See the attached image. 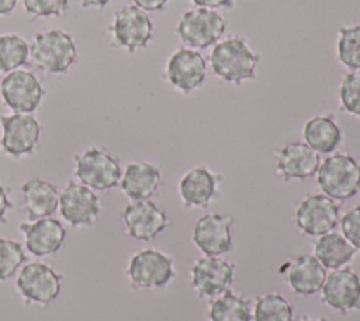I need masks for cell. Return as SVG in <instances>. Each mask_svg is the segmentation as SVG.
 <instances>
[{
  "label": "cell",
  "instance_id": "9c48e42d",
  "mask_svg": "<svg viewBox=\"0 0 360 321\" xmlns=\"http://www.w3.org/2000/svg\"><path fill=\"white\" fill-rule=\"evenodd\" d=\"M0 148L11 158L31 155L39 142L41 125L32 114L13 113L0 115Z\"/></svg>",
  "mask_w": 360,
  "mask_h": 321
},
{
  "label": "cell",
  "instance_id": "6da1fadb",
  "mask_svg": "<svg viewBox=\"0 0 360 321\" xmlns=\"http://www.w3.org/2000/svg\"><path fill=\"white\" fill-rule=\"evenodd\" d=\"M259 62L260 55L253 52L240 37H229L221 41L214 46L210 56L214 73L233 84L255 79Z\"/></svg>",
  "mask_w": 360,
  "mask_h": 321
},
{
  "label": "cell",
  "instance_id": "1f68e13d",
  "mask_svg": "<svg viewBox=\"0 0 360 321\" xmlns=\"http://www.w3.org/2000/svg\"><path fill=\"white\" fill-rule=\"evenodd\" d=\"M22 4L30 20L62 15L69 8V0H22Z\"/></svg>",
  "mask_w": 360,
  "mask_h": 321
},
{
  "label": "cell",
  "instance_id": "603a6c76",
  "mask_svg": "<svg viewBox=\"0 0 360 321\" xmlns=\"http://www.w3.org/2000/svg\"><path fill=\"white\" fill-rule=\"evenodd\" d=\"M288 265L287 282L294 293L300 296H311L322 289L328 275L326 269L315 255H301Z\"/></svg>",
  "mask_w": 360,
  "mask_h": 321
},
{
  "label": "cell",
  "instance_id": "ffe728a7",
  "mask_svg": "<svg viewBox=\"0 0 360 321\" xmlns=\"http://www.w3.org/2000/svg\"><path fill=\"white\" fill-rule=\"evenodd\" d=\"M160 183V168L152 162L128 163L120 180L122 193L132 201L149 200L156 194Z\"/></svg>",
  "mask_w": 360,
  "mask_h": 321
},
{
  "label": "cell",
  "instance_id": "5b68a950",
  "mask_svg": "<svg viewBox=\"0 0 360 321\" xmlns=\"http://www.w3.org/2000/svg\"><path fill=\"white\" fill-rule=\"evenodd\" d=\"M224 17L210 8L198 7L186 11L176 27V32L186 46L204 49L219 41L225 32Z\"/></svg>",
  "mask_w": 360,
  "mask_h": 321
},
{
  "label": "cell",
  "instance_id": "2e32d148",
  "mask_svg": "<svg viewBox=\"0 0 360 321\" xmlns=\"http://www.w3.org/2000/svg\"><path fill=\"white\" fill-rule=\"evenodd\" d=\"M207 75V63L202 55L190 48L177 49L166 66V79L184 94L200 87Z\"/></svg>",
  "mask_w": 360,
  "mask_h": 321
},
{
  "label": "cell",
  "instance_id": "8992f818",
  "mask_svg": "<svg viewBox=\"0 0 360 321\" xmlns=\"http://www.w3.org/2000/svg\"><path fill=\"white\" fill-rule=\"evenodd\" d=\"M127 276L134 289H159L167 286L176 276L170 256L158 249L136 252L127 268Z\"/></svg>",
  "mask_w": 360,
  "mask_h": 321
},
{
  "label": "cell",
  "instance_id": "d590c367",
  "mask_svg": "<svg viewBox=\"0 0 360 321\" xmlns=\"http://www.w3.org/2000/svg\"><path fill=\"white\" fill-rule=\"evenodd\" d=\"M13 207V203L10 201L7 191L3 184H0V222L6 221V213L8 208Z\"/></svg>",
  "mask_w": 360,
  "mask_h": 321
},
{
  "label": "cell",
  "instance_id": "8fae6325",
  "mask_svg": "<svg viewBox=\"0 0 360 321\" xmlns=\"http://www.w3.org/2000/svg\"><path fill=\"white\" fill-rule=\"evenodd\" d=\"M59 213L72 227H90L100 215V199L90 187L70 180L59 193Z\"/></svg>",
  "mask_w": 360,
  "mask_h": 321
},
{
  "label": "cell",
  "instance_id": "d6a6232c",
  "mask_svg": "<svg viewBox=\"0 0 360 321\" xmlns=\"http://www.w3.org/2000/svg\"><path fill=\"white\" fill-rule=\"evenodd\" d=\"M342 235L350 242L356 251H360V206L346 211L340 218Z\"/></svg>",
  "mask_w": 360,
  "mask_h": 321
},
{
  "label": "cell",
  "instance_id": "e0dca14e",
  "mask_svg": "<svg viewBox=\"0 0 360 321\" xmlns=\"http://www.w3.org/2000/svg\"><path fill=\"white\" fill-rule=\"evenodd\" d=\"M322 300L333 310L347 314L360 310V277L350 268L336 269L326 276L322 286Z\"/></svg>",
  "mask_w": 360,
  "mask_h": 321
},
{
  "label": "cell",
  "instance_id": "44dd1931",
  "mask_svg": "<svg viewBox=\"0 0 360 321\" xmlns=\"http://www.w3.org/2000/svg\"><path fill=\"white\" fill-rule=\"evenodd\" d=\"M221 176L204 166L190 169L179 183L183 204L190 207H207L217 194Z\"/></svg>",
  "mask_w": 360,
  "mask_h": 321
},
{
  "label": "cell",
  "instance_id": "4dcf8cb0",
  "mask_svg": "<svg viewBox=\"0 0 360 321\" xmlns=\"http://www.w3.org/2000/svg\"><path fill=\"white\" fill-rule=\"evenodd\" d=\"M339 99L345 111L360 117V70L347 73L339 87Z\"/></svg>",
  "mask_w": 360,
  "mask_h": 321
},
{
  "label": "cell",
  "instance_id": "7c38bea8",
  "mask_svg": "<svg viewBox=\"0 0 360 321\" xmlns=\"http://www.w3.org/2000/svg\"><path fill=\"white\" fill-rule=\"evenodd\" d=\"M339 222V206L326 194L305 197L295 210V224L307 235L321 237L332 232Z\"/></svg>",
  "mask_w": 360,
  "mask_h": 321
},
{
  "label": "cell",
  "instance_id": "f1b7e54d",
  "mask_svg": "<svg viewBox=\"0 0 360 321\" xmlns=\"http://www.w3.org/2000/svg\"><path fill=\"white\" fill-rule=\"evenodd\" d=\"M339 61L353 70H360V24L339 30Z\"/></svg>",
  "mask_w": 360,
  "mask_h": 321
},
{
  "label": "cell",
  "instance_id": "836d02e7",
  "mask_svg": "<svg viewBox=\"0 0 360 321\" xmlns=\"http://www.w3.org/2000/svg\"><path fill=\"white\" fill-rule=\"evenodd\" d=\"M134 4L143 11H159L166 7L170 0H132Z\"/></svg>",
  "mask_w": 360,
  "mask_h": 321
},
{
  "label": "cell",
  "instance_id": "ac0fdd59",
  "mask_svg": "<svg viewBox=\"0 0 360 321\" xmlns=\"http://www.w3.org/2000/svg\"><path fill=\"white\" fill-rule=\"evenodd\" d=\"M18 228L24 235L27 251L34 256H49L56 253L66 238L65 227L59 220L52 217L21 222Z\"/></svg>",
  "mask_w": 360,
  "mask_h": 321
},
{
  "label": "cell",
  "instance_id": "e575fe53",
  "mask_svg": "<svg viewBox=\"0 0 360 321\" xmlns=\"http://www.w3.org/2000/svg\"><path fill=\"white\" fill-rule=\"evenodd\" d=\"M198 7L204 8H219V7H231L232 0H191Z\"/></svg>",
  "mask_w": 360,
  "mask_h": 321
},
{
  "label": "cell",
  "instance_id": "74e56055",
  "mask_svg": "<svg viewBox=\"0 0 360 321\" xmlns=\"http://www.w3.org/2000/svg\"><path fill=\"white\" fill-rule=\"evenodd\" d=\"M110 1H112V0H80L82 7H84V8H89V7L103 8V7H105Z\"/></svg>",
  "mask_w": 360,
  "mask_h": 321
},
{
  "label": "cell",
  "instance_id": "8d00e7d4",
  "mask_svg": "<svg viewBox=\"0 0 360 321\" xmlns=\"http://www.w3.org/2000/svg\"><path fill=\"white\" fill-rule=\"evenodd\" d=\"M18 0H0V15H7L10 14Z\"/></svg>",
  "mask_w": 360,
  "mask_h": 321
},
{
  "label": "cell",
  "instance_id": "83f0119b",
  "mask_svg": "<svg viewBox=\"0 0 360 321\" xmlns=\"http://www.w3.org/2000/svg\"><path fill=\"white\" fill-rule=\"evenodd\" d=\"M255 321H292V306L280 293L259 296L255 304Z\"/></svg>",
  "mask_w": 360,
  "mask_h": 321
},
{
  "label": "cell",
  "instance_id": "484cf974",
  "mask_svg": "<svg viewBox=\"0 0 360 321\" xmlns=\"http://www.w3.org/2000/svg\"><path fill=\"white\" fill-rule=\"evenodd\" d=\"M208 317L211 321H250V304L246 298L228 290L211 303Z\"/></svg>",
  "mask_w": 360,
  "mask_h": 321
},
{
  "label": "cell",
  "instance_id": "7a4b0ae2",
  "mask_svg": "<svg viewBox=\"0 0 360 321\" xmlns=\"http://www.w3.org/2000/svg\"><path fill=\"white\" fill-rule=\"evenodd\" d=\"M32 65L46 73L59 75L76 62L77 49L73 38L63 30H49L34 37L30 45Z\"/></svg>",
  "mask_w": 360,
  "mask_h": 321
},
{
  "label": "cell",
  "instance_id": "f546056e",
  "mask_svg": "<svg viewBox=\"0 0 360 321\" xmlns=\"http://www.w3.org/2000/svg\"><path fill=\"white\" fill-rule=\"evenodd\" d=\"M25 259L27 256L20 242L10 238H0V282L14 276Z\"/></svg>",
  "mask_w": 360,
  "mask_h": 321
},
{
  "label": "cell",
  "instance_id": "4fadbf2b",
  "mask_svg": "<svg viewBox=\"0 0 360 321\" xmlns=\"http://www.w3.org/2000/svg\"><path fill=\"white\" fill-rule=\"evenodd\" d=\"M235 279V265L221 256H205L191 268V284L201 297H218L228 291Z\"/></svg>",
  "mask_w": 360,
  "mask_h": 321
},
{
  "label": "cell",
  "instance_id": "4316f807",
  "mask_svg": "<svg viewBox=\"0 0 360 321\" xmlns=\"http://www.w3.org/2000/svg\"><path fill=\"white\" fill-rule=\"evenodd\" d=\"M30 56V44L20 34L0 35V72L8 73L25 65Z\"/></svg>",
  "mask_w": 360,
  "mask_h": 321
},
{
  "label": "cell",
  "instance_id": "277c9868",
  "mask_svg": "<svg viewBox=\"0 0 360 321\" xmlns=\"http://www.w3.org/2000/svg\"><path fill=\"white\" fill-rule=\"evenodd\" d=\"M75 175L91 190L107 191L115 187L122 176L120 160L110 152L91 146L75 155Z\"/></svg>",
  "mask_w": 360,
  "mask_h": 321
},
{
  "label": "cell",
  "instance_id": "d6986e66",
  "mask_svg": "<svg viewBox=\"0 0 360 321\" xmlns=\"http://www.w3.org/2000/svg\"><path fill=\"white\" fill-rule=\"evenodd\" d=\"M319 165V155L305 142H288L277 152V172L287 182L314 176Z\"/></svg>",
  "mask_w": 360,
  "mask_h": 321
},
{
  "label": "cell",
  "instance_id": "cb8c5ba5",
  "mask_svg": "<svg viewBox=\"0 0 360 321\" xmlns=\"http://www.w3.org/2000/svg\"><path fill=\"white\" fill-rule=\"evenodd\" d=\"M305 144L316 153H332L342 142V131L330 115H316L304 125Z\"/></svg>",
  "mask_w": 360,
  "mask_h": 321
},
{
  "label": "cell",
  "instance_id": "5bb4252c",
  "mask_svg": "<svg viewBox=\"0 0 360 321\" xmlns=\"http://www.w3.org/2000/svg\"><path fill=\"white\" fill-rule=\"evenodd\" d=\"M127 234L135 239L150 241L170 225L166 213L150 200L129 203L122 211Z\"/></svg>",
  "mask_w": 360,
  "mask_h": 321
},
{
  "label": "cell",
  "instance_id": "7402d4cb",
  "mask_svg": "<svg viewBox=\"0 0 360 321\" xmlns=\"http://www.w3.org/2000/svg\"><path fill=\"white\" fill-rule=\"evenodd\" d=\"M28 220L51 217L59 207V191L55 184L41 177H31L21 186Z\"/></svg>",
  "mask_w": 360,
  "mask_h": 321
},
{
  "label": "cell",
  "instance_id": "d4e9b609",
  "mask_svg": "<svg viewBox=\"0 0 360 321\" xmlns=\"http://www.w3.org/2000/svg\"><path fill=\"white\" fill-rule=\"evenodd\" d=\"M356 248L347 242V239L339 232H328L321 235L314 246V255L321 262L325 269H340L343 265L349 263L354 253Z\"/></svg>",
  "mask_w": 360,
  "mask_h": 321
},
{
  "label": "cell",
  "instance_id": "f35d334b",
  "mask_svg": "<svg viewBox=\"0 0 360 321\" xmlns=\"http://www.w3.org/2000/svg\"><path fill=\"white\" fill-rule=\"evenodd\" d=\"M302 321H325V320H311V318H307V320H302Z\"/></svg>",
  "mask_w": 360,
  "mask_h": 321
},
{
  "label": "cell",
  "instance_id": "52a82bcc",
  "mask_svg": "<svg viewBox=\"0 0 360 321\" xmlns=\"http://www.w3.org/2000/svg\"><path fill=\"white\" fill-rule=\"evenodd\" d=\"M63 276L42 262H30L18 270L15 280L20 296L31 304L48 306L60 293Z\"/></svg>",
  "mask_w": 360,
  "mask_h": 321
},
{
  "label": "cell",
  "instance_id": "3957f363",
  "mask_svg": "<svg viewBox=\"0 0 360 321\" xmlns=\"http://www.w3.org/2000/svg\"><path fill=\"white\" fill-rule=\"evenodd\" d=\"M316 182L328 197L347 200L360 190V162L347 153H333L319 165Z\"/></svg>",
  "mask_w": 360,
  "mask_h": 321
},
{
  "label": "cell",
  "instance_id": "ba28073f",
  "mask_svg": "<svg viewBox=\"0 0 360 321\" xmlns=\"http://www.w3.org/2000/svg\"><path fill=\"white\" fill-rule=\"evenodd\" d=\"M112 42L118 48L127 49L129 54L148 46L153 37V24L146 11L128 4L120 8L110 25Z\"/></svg>",
  "mask_w": 360,
  "mask_h": 321
},
{
  "label": "cell",
  "instance_id": "9a60e30c",
  "mask_svg": "<svg viewBox=\"0 0 360 321\" xmlns=\"http://www.w3.org/2000/svg\"><path fill=\"white\" fill-rule=\"evenodd\" d=\"M232 217L210 213L197 220L193 231L195 246L205 256H221L232 248Z\"/></svg>",
  "mask_w": 360,
  "mask_h": 321
},
{
  "label": "cell",
  "instance_id": "30bf717a",
  "mask_svg": "<svg viewBox=\"0 0 360 321\" xmlns=\"http://www.w3.org/2000/svg\"><path fill=\"white\" fill-rule=\"evenodd\" d=\"M45 94L37 76L24 69H15L4 75L0 82L3 103L14 113L31 114L35 111Z\"/></svg>",
  "mask_w": 360,
  "mask_h": 321
}]
</instances>
